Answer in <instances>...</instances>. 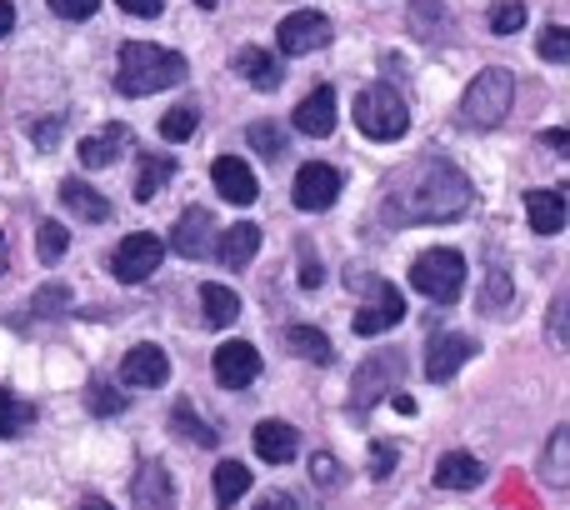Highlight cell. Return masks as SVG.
I'll return each instance as SVG.
<instances>
[{"label": "cell", "instance_id": "cell-36", "mask_svg": "<svg viewBox=\"0 0 570 510\" xmlns=\"http://www.w3.org/2000/svg\"><path fill=\"white\" fill-rule=\"evenodd\" d=\"M246 136H250V146H256L266 160H276L281 150H285V136H281V126H276V120H256V126H250Z\"/></svg>", "mask_w": 570, "mask_h": 510}, {"label": "cell", "instance_id": "cell-31", "mask_svg": "<svg viewBox=\"0 0 570 510\" xmlns=\"http://www.w3.org/2000/svg\"><path fill=\"white\" fill-rule=\"evenodd\" d=\"M405 16H411V26L421 30L425 40H441L445 26H451V16L441 10V0H411V6H405Z\"/></svg>", "mask_w": 570, "mask_h": 510}, {"label": "cell", "instance_id": "cell-39", "mask_svg": "<svg viewBox=\"0 0 570 510\" xmlns=\"http://www.w3.org/2000/svg\"><path fill=\"white\" fill-rule=\"evenodd\" d=\"M541 56L556 60V66H561V60H570V30H566V26H546V30H541Z\"/></svg>", "mask_w": 570, "mask_h": 510}, {"label": "cell", "instance_id": "cell-24", "mask_svg": "<svg viewBox=\"0 0 570 510\" xmlns=\"http://www.w3.org/2000/svg\"><path fill=\"white\" fill-rule=\"evenodd\" d=\"M60 206L76 210L80 220H90V226H100V220H110V200L100 196V190H90L86 180H60Z\"/></svg>", "mask_w": 570, "mask_h": 510}, {"label": "cell", "instance_id": "cell-45", "mask_svg": "<svg viewBox=\"0 0 570 510\" xmlns=\"http://www.w3.org/2000/svg\"><path fill=\"white\" fill-rule=\"evenodd\" d=\"M30 136H36V146H40V150H56V140H60V120H36V130H30Z\"/></svg>", "mask_w": 570, "mask_h": 510}, {"label": "cell", "instance_id": "cell-27", "mask_svg": "<svg viewBox=\"0 0 570 510\" xmlns=\"http://www.w3.org/2000/svg\"><path fill=\"white\" fill-rule=\"evenodd\" d=\"M170 431H180L186 441L206 445V451H210V445H220V431H216V425L200 421L196 405H190V401H176V411H170Z\"/></svg>", "mask_w": 570, "mask_h": 510}, {"label": "cell", "instance_id": "cell-40", "mask_svg": "<svg viewBox=\"0 0 570 510\" xmlns=\"http://www.w3.org/2000/svg\"><path fill=\"white\" fill-rule=\"evenodd\" d=\"M395 455H401V451H395L391 441H375L371 445V475H375V481H385V475L395 471Z\"/></svg>", "mask_w": 570, "mask_h": 510}, {"label": "cell", "instance_id": "cell-28", "mask_svg": "<svg viewBox=\"0 0 570 510\" xmlns=\"http://www.w3.org/2000/svg\"><path fill=\"white\" fill-rule=\"evenodd\" d=\"M30 421H36L30 401H20L16 391H6V385H0V441H16V435H26Z\"/></svg>", "mask_w": 570, "mask_h": 510}, {"label": "cell", "instance_id": "cell-13", "mask_svg": "<svg viewBox=\"0 0 570 510\" xmlns=\"http://www.w3.org/2000/svg\"><path fill=\"white\" fill-rule=\"evenodd\" d=\"M210 180H216L220 200H230V206H256V196H261L256 170H250L240 156H220L216 166H210Z\"/></svg>", "mask_w": 570, "mask_h": 510}, {"label": "cell", "instance_id": "cell-22", "mask_svg": "<svg viewBox=\"0 0 570 510\" xmlns=\"http://www.w3.org/2000/svg\"><path fill=\"white\" fill-rule=\"evenodd\" d=\"M236 76L240 80H250V86H261V90H276L281 86V76H285V66H281V56H271V50H261V46H246V50H236Z\"/></svg>", "mask_w": 570, "mask_h": 510}, {"label": "cell", "instance_id": "cell-19", "mask_svg": "<svg viewBox=\"0 0 570 510\" xmlns=\"http://www.w3.org/2000/svg\"><path fill=\"white\" fill-rule=\"evenodd\" d=\"M126 146H130V130L120 126V120H110L106 130H96L90 140H80V166H90V170L116 166V160L126 156Z\"/></svg>", "mask_w": 570, "mask_h": 510}, {"label": "cell", "instance_id": "cell-12", "mask_svg": "<svg viewBox=\"0 0 570 510\" xmlns=\"http://www.w3.org/2000/svg\"><path fill=\"white\" fill-rule=\"evenodd\" d=\"M256 375H261V351L250 341H226L216 351V381L226 391H246Z\"/></svg>", "mask_w": 570, "mask_h": 510}, {"label": "cell", "instance_id": "cell-48", "mask_svg": "<svg viewBox=\"0 0 570 510\" xmlns=\"http://www.w3.org/2000/svg\"><path fill=\"white\" fill-rule=\"evenodd\" d=\"M10 26H16V6H10V0H0V40L10 36Z\"/></svg>", "mask_w": 570, "mask_h": 510}, {"label": "cell", "instance_id": "cell-32", "mask_svg": "<svg viewBox=\"0 0 570 510\" xmlns=\"http://www.w3.org/2000/svg\"><path fill=\"white\" fill-rule=\"evenodd\" d=\"M200 126V110L196 106H170L166 116H160V140L166 146H180V140H190Z\"/></svg>", "mask_w": 570, "mask_h": 510}, {"label": "cell", "instance_id": "cell-15", "mask_svg": "<svg viewBox=\"0 0 570 510\" xmlns=\"http://www.w3.org/2000/svg\"><path fill=\"white\" fill-rule=\"evenodd\" d=\"M166 375H170V361H166V351L160 345H130L126 351V361H120V381L126 385H140V391H156V385H166Z\"/></svg>", "mask_w": 570, "mask_h": 510}, {"label": "cell", "instance_id": "cell-51", "mask_svg": "<svg viewBox=\"0 0 570 510\" xmlns=\"http://www.w3.org/2000/svg\"><path fill=\"white\" fill-rule=\"evenodd\" d=\"M80 510H110L106 501H86V506H80Z\"/></svg>", "mask_w": 570, "mask_h": 510}, {"label": "cell", "instance_id": "cell-21", "mask_svg": "<svg viewBox=\"0 0 570 510\" xmlns=\"http://www.w3.org/2000/svg\"><path fill=\"white\" fill-rule=\"evenodd\" d=\"M256 251H261V226H250V220L230 226L226 236L216 241V261L226 265V271H246V265L256 261Z\"/></svg>", "mask_w": 570, "mask_h": 510}, {"label": "cell", "instance_id": "cell-23", "mask_svg": "<svg viewBox=\"0 0 570 510\" xmlns=\"http://www.w3.org/2000/svg\"><path fill=\"white\" fill-rule=\"evenodd\" d=\"M525 220L535 236H561L566 231V196L561 190H531L525 196Z\"/></svg>", "mask_w": 570, "mask_h": 510}, {"label": "cell", "instance_id": "cell-49", "mask_svg": "<svg viewBox=\"0 0 570 510\" xmlns=\"http://www.w3.org/2000/svg\"><path fill=\"white\" fill-rule=\"evenodd\" d=\"M546 146H551V150H566L570 136H566V130H546Z\"/></svg>", "mask_w": 570, "mask_h": 510}, {"label": "cell", "instance_id": "cell-9", "mask_svg": "<svg viewBox=\"0 0 570 510\" xmlns=\"http://www.w3.org/2000/svg\"><path fill=\"white\" fill-rule=\"evenodd\" d=\"M335 196H341V170L325 166V160H311L295 176V206L301 210H331Z\"/></svg>", "mask_w": 570, "mask_h": 510}, {"label": "cell", "instance_id": "cell-7", "mask_svg": "<svg viewBox=\"0 0 570 510\" xmlns=\"http://www.w3.org/2000/svg\"><path fill=\"white\" fill-rule=\"evenodd\" d=\"M160 261H166V241L150 236V231H136V236H126L110 255V271H116L120 285H136V281H150V275L160 271Z\"/></svg>", "mask_w": 570, "mask_h": 510}, {"label": "cell", "instance_id": "cell-38", "mask_svg": "<svg viewBox=\"0 0 570 510\" xmlns=\"http://www.w3.org/2000/svg\"><path fill=\"white\" fill-rule=\"evenodd\" d=\"M505 305H511V281H505V271L485 275V291H481V311H485V315H501Z\"/></svg>", "mask_w": 570, "mask_h": 510}, {"label": "cell", "instance_id": "cell-41", "mask_svg": "<svg viewBox=\"0 0 570 510\" xmlns=\"http://www.w3.org/2000/svg\"><path fill=\"white\" fill-rule=\"evenodd\" d=\"M50 10H56L60 20H90L100 10V0H50Z\"/></svg>", "mask_w": 570, "mask_h": 510}, {"label": "cell", "instance_id": "cell-18", "mask_svg": "<svg viewBox=\"0 0 570 510\" xmlns=\"http://www.w3.org/2000/svg\"><path fill=\"white\" fill-rule=\"evenodd\" d=\"M295 451H301V431H295L291 421H261L256 425V455L266 465L295 461Z\"/></svg>", "mask_w": 570, "mask_h": 510}, {"label": "cell", "instance_id": "cell-4", "mask_svg": "<svg viewBox=\"0 0 570 510\" xmlns=\"http://www.w3.org/2000/svg\"><path fill=\"white\" fill-rule=\"evenodd\" d=\"M355 126L371 140H401L411 130V106L395 86H365L355 96Z\"/></svg>", "mask_w": 570, "mask_h": 510}, {"label": "cell", "instance_id": "cell-20", "mask_svg": "<svg viewBox=\"0 0 570 510\" xmlns=\"http://www.w3.org/2000/svg\"><path fill=\"white\" fill-rule=\"evenodd\" d=\"M481 481H485V465L471 451H451L435 461V486L441 491H475Z\"/></svg>", "mask_w": 570, "mask_h": 510}, {"label": "cell", "instance_id": "cell-5", "mask_svg": "<svg viewBox=\"0 0 570 510\" xmlns=\"http://www.w3.org/2000/svg\"><path fill=\"white\" fill-rule=\"evenodd\" d=\"M411 285L435 305H451L455 295L465 291V255L451 251V246H435V251H421L411 265Z\"/></svg>", "mask_w": 570, "mask_h": 510}, {"label": "cell", "instance_id": "cell-10", "mask_svg": "<svg viewBox=\"0 0 570 510\" xmlns=\"http://www.w3.org/2000/svg\"><path fill=\"white\" fill-rule=\"evenodd\" d=\"M210 241H216V220H210L206 206H190L186 216L176 220V231H170V251H176L180 261H206Z\"/></svg>", "mask_w": 570, "mask_h": 510}, {"label": "cell", "instance_id": "cell-2", "mask_svg": "<svg viewBox=\"0 0 570 510\" xmlns=\"http://www.w3.org/2000/svg\"><path fill=\"white\" fill-rule=\"evenodd\" d=\"M186 80V56L166 46H150V40H130L120 46V66H116V90L120 96H156L166 86Z\"/></svg>", "mask_w": 570, "mask_h": 510}, {"label": "cell", "instance_id": "cell-43", "mask_svg": "<svg viewBox=\"0 0 570 510\" xmlns=\"http://www.w3.org/2000/svg\"><path fill=\"white\" fill-rule=\"evenodd\" d=\"M66 305H70L66 285H40L36 291V311H66Z\"/></svg>", "mask_w": 570, "mask_h": 510}, {"label": "cell", "instance_id": "cell-35", "mask_svg": "<svg viewBox=\"0 0 570 510\" xmlns=\"http://www.w3.org/2000/svg\"><path fill=\"white\" fill-rule=\"evenodd\" d=\"M86 405H90V415H106V421H110V415L126 411V395L110 391L106 381H90V385H86Z\"/></svg>", "mask_w": 570, "mask_h": 510}, {"label": "cell", "instance_id": "cell-6", "mask_svg": "<svg viewBox=\"0 0 570 510\" xmlns=\"http://www.w3.org/2000/svg\"><path fill=\"white\" fill-rule=\"evenodd\" d=\"M401 371H405L401 351H381V355H371V361H361V371H355V381H351V411H371V405H381L385 395H391V385H395Z\"/></svg>", "mask_w": 570, "mask_h": 510}, {"label": "cell", "instance_id": "cell-17", "mask_svg": "<svg viewBox=\"0 0 570 510\" xmlns=\"http://www.w3.org/2000/svg\"><path fill=\"white\" fill-rule=\"evenodd\" d=\"M291 120H295V130H301V136H311V140L331 136V130H335V90L331 86H315L311 96L295 106Z\"/></svg>", "mask_w": 570, "mask_h": 510}, {"label": "cell", "instance_id": "cell-25", "mask_svg": "<svg viewBox=\"0 0 570 510\" xmlns=\"http://www.w3.org/2000/svg\"><path fill=\"white\" fill-rule=\"evenodd\" d=\"M285 351L301 355V361H315V365H331L335 361L331 335H321L315 325H291V331H285Z\"/></svg>", "mask_w": 570, "mask_h": 510}, {"label": "cell", "instance_id": "cell-29", "mask_svg": "<svg viewBox=\"0 0 570 510\" xmlns=\"http://www.w3.org/2000/svg\"><path fill=\"white\" fill-rule=\"evenodd\" d=\"M200 311L210 325H230L240 315V295L230 285H200Z\"/></svg>", "mask_w": 570, "mask_h": 510}, {"label": "cell", "instance_id": "cell-8", "mask_svg": "<svg viewBox=\"0 0 570 510\" xmlns=\"http://www.w3.org/2000/svg\"><path fill=\"white\" fill-rule=\"evenodd\" d=\"M281 56H315L321 46H331V16L321 10H291L276 26Z\"/></svg>", "mask_w": 570, "mask_h": 510}, {"label": "cell", "instance_id": "cell-26", "mask_svg": "<svg viewBox=\"0 0 570 510\" xmlns=\"http://www.w3.org/2000/svg\"><path fill=\"white\" fill-rule=\"evenodd\" d=\"M541 475L556 486V491H566V486H570V425H556V431H551V445H546Z\"/></svg>", "mask_w": 570, "mask_h": 510}, {"label": "cell", "instance_id": "cell-1", "mask_svg": "<svg viewBox=\"0 0 570 510\" xmlns=\"http://www.w3.org/2000/svg\"><path fill=\"white\" fill-rule=\"evenodd\" d=\"M471 210V180L445 156H421L401 166L385 190V216L395 226H445Z\"/></svg>", "mask_w": 570, "mask_h": 510}, {"label": "cell", "instance_id": "cell-42", "mask_svg": "<svg viewBox=\"0 0 570 510\" xmlns=\"http://www.w3.org/2000/svg\"><path fill=\"white\" fill-rule=\"evenodd\" d=\"M311 475H315V486H341V465H335L331 451L315 455V461H311Z\"/></svg>", "mask_w": 570, "mask_h": 510}, {"label": "cell", "instance_id": "cell-11", "mask_svg": "<svg viewBox=\"0 0 570 510\" xmlns=\"http://www.w3.org/2000/svg\"><path fill=\"white\" fill-rule=\"evenodd\" d=\"M471 355H475V341H471V335L441 331V335H431V345H425V375H431V381H451V375L461 371Z\"/></svg>", "mask_w": 570, "mask_h": 510}, {"label": "cell", "instance_id": "cell-46", "mask_svg": "<svg viewBox=\"0 0 570 510\" xmlns=\"http://www.w3.org/2000/svg\"><path fill=\"white\" fill-rule=\"evenodd\" d=\"M250 510H295V496L291 491H271V496H261Z\"/></svg>", "mask_w": 570, "mask_h": 510}, {"label": "cell", "instance_id": "cell-47", "mask_svg": "<svg viewBox=\"0 0 570 510\" xmlns=\"http://www.w3.org/2000/svg\"><path fill=\"white\" fill-rule=\"evenodd\" d=\"M301 285H321V261H315V255L301 261Z\"/></svg>", "mask_w": 570, "mask_h": 510}, {"label": "cell", "instance_id": "cell-14", "mask_svg": "<svg viewBox=\"0 0 570 510\" xmlns=\"http://www.w3.org/2000/svg\"><path fill=\"white\" fill-rule=\"evenodd\" d=\"M405 321V295L395 291V285H375V295H371V305H361L355 311V335H381V331H391V325H401Z\"/></svg>", "mask_w": 570, "mask_h": 510}, {"label": "cell", "instance_id": "cell-52", "mask_svg": "<svg viewBox=\"0 0 570 510\" xmlns=\"http://www.w3.org/2000/svg\"><path fill=\"white\" fill-rule=\"evenodd\" d=\"M196 6H200V10H216V0H196Z\"/></svg>", "mask_w": 570, "mask_h": 510}, {"label": "cell", "instance_id": "cell-16", "mask_svg": "<svg viewBox=\"0 0 570 510\" xmlns=\"http://www.w3.org/2000/svg\"><path fill=\"white\" fill-rule=\"evenodd\" d=\"M130 506L136 510H176V486L160 461H140L136 486H130Z\"/></svg>", "mask_w": 570, "mask_h": 510}, {"label": "cell", "instance_id": "cell-37", "mask_svg": "<svg viewBox=\"0 0 570 510\" xmlns=\"http://www.w3.org/2000/svg\"><path fill=\"white\" fill-rule=\"evenodd\" d=\"M485 20H491L495 36H515V30L525 26V6H521V0H501V6H495Z\"/></svg>", "mask_w": 570, "mask_h": 510}, {"label": "cell", "instance_id": "cell-44", "mask_svg": "<svg viewBox=\"0 0 570 510\" xmlns=\"http://www.w3.org/2000/svg\"><path fill=\"white\" fill-rule=\"evenodd\" d=\"M126 16H136V20H156L160 10H166V0H116Z\"/></svg>", "mask_w": 570, "mask_h": 510}, {"label": "cell", "instance_id": "cell-33", "mask_svg": "<svg viewBox=\"0 0 570 510\" xmlns=\"http://www.w3.org/2000/svg\"><path fill=\"white\" fill-rule=\"evenodd\" d=\"M170 176H176V160H170V156H140V180H136V196H140V200H150L160 186H166Z\"/></svg>", "mask_w": 570, "mask_h": 510}, {"label": "cell", "instance_id": "cell-50", "mask_svg": "<svg viewBox=\"0 0 570 510\" xmlns=\"http://www.w3.org/2000/svg\"><path fill=\"white\" fill-rule=\"evenodd\" d=\"M395 411H401V415H415V395H395Z\"/></svg>", "mask_w": 570, "mask_h": 510}, {"label": "cell", "instance_id": "cell-30", "mask_svg": "<svg viewBox=\"0 0 570 510\" xmlns=\"http://www.w3.org/2000/svg\"><path fill=\"white\" fill-rule=\"evenodd\" d=\"M240 496H250V471L240 461H220L216 465V501H220V510H230Z\"/></svg>", "mask_w": 570, "mask_h": 510}, {"label": "cell", "instance_id": "cell-3", "mask_svg": "<svg viewBox=\"0 0 570 510\" xmlns=\"http://www.w3.org/2000/svg\"><path fill=\"white\" fill-rule=\"evenodd\" d=\"M515 106V76L505 66H491L465 86L461 96V126L471 130H495Z\"/></svg>", "mask_w": 570, "mask_h": 510}, {"label": "cell", "instance_id": "cell-34", "mask_svg": "<svg viewBox=\"0 0 570 510\" xmlns=\"http://www.w3.org/2000/svg\"><path fill=\"white\" fill-rule=\"evenodd\" d=\"M66 246H70V231L60 226V220H40V231H36V255L46 265H56L60 255H66Z\"/></svg>", "mask_w": 570, "mask_h": 510}]
</instances>
